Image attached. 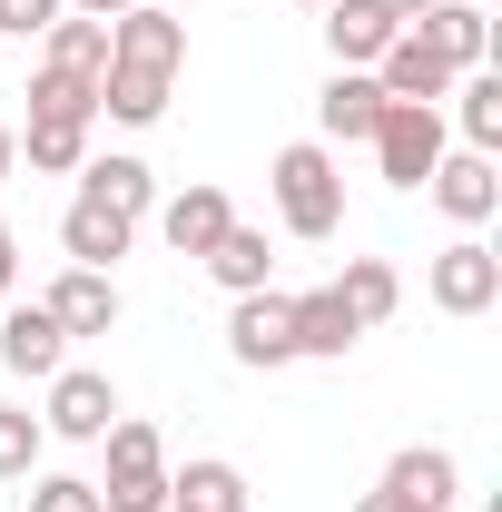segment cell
I'll list each match as a JSON object with an SVG mask.
<instances>
[{"instance_id":"31","label":"cell","mask_w":502,"mask_h":512,"mask_svg":"<svg viewBox=\"0 0 502 512\" xmlns=\"http://www.w3.org/2000/svg\"><path fill=\"white\" fill-rule=\"evenodd\" d=\"M10 286H20V237L0 227V296H10Z\"/></svg>"},{"instance_id":"30","label":"cell","mask_w":502,"mask_h":512,"mask_svg":"<svg viewBox=\"0 0 502 512\" xmlns=\"http://www.w3.org/2000/svg\"><path fill=\"white\" fill-rule=\"evenodd\" d=\"M69 20H119V10H138V0H60Z\"/></svg>"},{"instance_id":"27","label":"cell","mask_w":502,"mask_h":512,"mask_svg":"<svg viewBox=\"0 0 502 512\" xmlns=\"http://www.w3.org/2000/svg\"><path fill=\"white\" fill-rule=\"evenodd\" d=\"M40 414H20V404H0V483H30V463H40Z\"/></svg>"},{"instance_id":"10","label":"cell","mask_w":502,"mask_h":512,"mask_svg":"<svg viewBox=\"0 0 502 512\" xmlns=\"http://www.w3.org/2000/svg\"><path fill=\"white\" fill-rule=\"evenodd\" d=\"M453 79H463V69H443L414 30H394V50L375 60V89H384V99H414V109H443V99H453Z\"/></svg>"},{"instance_id":"12","label":"cell","mask_w":502,"mask_h":512,"mask_svg":"<svg viewBox=\"0 0 502 512\" xmlns=\"http://www.w3.org/2000/svg\"><path fill=\"white\" fill-rule=\"evenodd\" d=\"M128 237H138V217H119V207H99V197H69V217H60V247H69V266H119L128 256Z\"/></svg>"},{"instance_id":"25","label":"cell","mask_w":502,"mask_h":512,"mask_svg":"<svg viewBox=\"0 0 502 512\" xmlns=\"http://www.w3.org/2000/svg\"><path fill=\"white\" fill-rule=\"evenodd\" d=\"M89 158V119H30V168L40 178H69Z\"/></svg>"},{"instance_id":"28","label":"cell","mask_w":502,"mask_h":512,"mask_svg":"<svg viewBox=\"0 0 502 512\" xmlns=\"http://www.w3.org/2000/svg\"><path fill=\"white\" fill-rule=\"evenodd\" d=\"M30 512H99V483H79V473H50V483H30Z\"/></svg>"},{"instance_id":"8","label":"cell","mask_w":502,"mask_h":512,"mask_svg":"<svg viewBox=\"0 0 502 512\" xmlns=\"http://www.w3.org/2000/svg\"><path fill=\"white\" fill-rule=\"evenodd\" d=\"M404 30H414L443 69H483V60H493V10H483V0H434V10L404 20Z\"/></svg>"},{"instance_id":"24","label":"cell","mask_w":502,"mask_h":512,"mask_svg":"<svg viewBox=\"0 0 502 512\" xmlns=\"http://www.w3.org/2000/svg\"><path fill=\"white\" fill-rule=\"evenodd\" d=\"M453 119H463V138H473L483 158L502 148V79L493 69H463V79H453Z\"/></svg>"},{"instance_id":"7","label":"cell","mask_w":502,"mask_h":512,"mask_svg":"<svg viewBox=\"0 0 502 512\" xmlns=\"http://www.w3.org/2000/svg\"><path fill=\"white\" fill-rule=\"evenodd\" d=\"M424 286H434L443 316H483V306L502 296V256L483 247V237H453V247L434 256V276H424Z\"/></svg>"},{"instance_id":"11","label":"cell","mask_w":502,"mask_h":512,"mask_svg":"<svg viewBox=\"0 0 502 512\" xmlns=\"http://www.w3.org/2000/svg\"><path fill=\"white\" fill-rule=\"evenodd\" d=\"M0 365H10V375H60L69 365V335H60V316H50V306H10V316H0Z\"/></svg>"},{"instance_id":"34","label":"cell","mask_w":502,"mask_h":512,"mask_svg":"<svg viewBox=\"0 0 502 512\" xmlns=\"http://www.w3.org/2000/svg\"><path fill=\"white\" fill-rule=\"evenodd\" d=\"M10 158H20V138H10V128H0V178H10Z\"/></svg>"},{"instance_id":"20","label":"cell","mask_w":502,"mask_h":512,"mask_svg":"<svg viewBox=\"0 0 502 512\" xmlns=\"http://www.w3.org/2000/svg\"><path fill=\"white\" fill-rule=\"evenodd\" d=\"M79 178H89L79 197H99V207H119V217H148V207H158V178H148L138 158H79Z\"/></svg>"},{"instance_id":"4","label":"cell","mask_w":502,"mask_h":512,"mask_svg":"<svg viewBox=\"0 0 502 512\" xmlns=\"http://www.w3.org/2000/svg\"><path fill=\"white\" fill-rule=\"evenodd\" d=\"M119 424V384L99 375V365H60L50 375V414H40V434H60V444H99Z\"/></svg>"},{"instance_id":"6","label":"cell","mask_w":502,"mask_h":512,"mask_svg":"<svg viewBox=\"0 0 502 512\" xmlns=\"http://www.w3.org/2000/svg\"><path fill=\"white\" fill-rule=\"evenodd\" d=\"M227 355H237V365H296V296H276V286L237 296V316H227Z\"/></svg>"},{"instance_id":"26","label":"cell","mask_w":502,"mask_h":512,"mask_svg":"<svg viewBox=\"0 0 502 512\" xmlns=\"http://www.w3.org/2000/svg\"><path fill=\"white\" fill-rule=\"evenodd\" d=\"M30 119H99V79L40 69V79H30Z\"/></svg>"},{"instance_id":"13","label":"cell","mask_w":502,"mask_h":512,"mask_svg":"<svg viewBox=\"0 0 502 512\" xmlns=\"http://www.w3.org/2000/svg\"><path fill=\"white\" fill-rule=\"evenodd\" d=\"M375 119H384L375 69H335V79H325V99H315V128H325V148H345V138H375Z\"/></svg>"},{"instance_id":"18","label":"cell","mask_w":502,"mask_h":512,"mask_svg":"<svg viewBox=\"0 0 502 512\" xmlns=\"http://www.w3.org/2000/svg\"><path fill=\"white\" fill-rule=\"evenodd\" d=\"M197 266H207V276H217L227 296H256V286L276 276V247H266V227H227V237L197 256Z\"/></svg>"},{"instance_id":"23","label":"cell","mask_w":502,"mask_h":512,"mask_svg":"<svg viewBox=\"0 0 502 512\" xmlns=\"http://www.w3.org/2000/svg\"><path fill=\"white\" fill-rule=\"evenodd\" d=\"M168 493H178V503H197V512H247V503H256L247 473H237V463H217V453H207V463H188V473H168Z\"/></svg>"},{"instance_id":"2","label":"cell","mask_w":502,"mask_h":512,"mask_svg":"<svg viewBox=\"0 0 502 512\" xmlns=\"http://www.w3.org/2000/svg\"><path fill=\"white\" fill-rule=\"evenodd\" d=\"M266 188H276V217H286V237H335V227H345V178H335V148H325V138H296V148H276Z\"/></svg>"},{"instance_id":"17","label":"cell","mask_w":502,"mask_h":512,"mask_svg":"<svg viewBox=\"0 0 502 512\" xmlns=\"http://www.w3.org/2000/svg\"><path fill=\"white\" fill-rule=\"evenodd\" d=\"M453 483H463V473H453V453H443V444H404L394 463H384V493H404L414 512H443V503H453Z\"/></svg>"},{"instance_id":"32","label":"cell","mask_w":502,"mask_h":512,"mask_svg":"<svg viewBox=\"0 0 502 512\" xmlns=\"http://www.w3.org/2000/svg\"><path fill=\"white\" fill-rule=\"evenodd\" d=\"M384 20H424V10H434V0H375Z\"/></svg>"},{"instance_id":"15","label":"cell","mask_w":502,"mask_h":512,"mask_svg":"<svg viewBox=\"0 0 502 512\" xmlns=\"http://www.w3.org/2000/svg\"><path fill=\"white\" fill-rule=\"evenodd\" d=\"M40 306L60 316V335H109V325H119V276H99V266H69Z\"/></svg>"},{"instance_id":"36","label":"cell","mask_w":502,"mask_h":512,"mask_svg":"<svg viewBox=\"0 0 502 512\" xmlns=\"http://www.w3.org/2000/svg\"><path fill=\"white\" fill-rule=\"evenodd\" d=\"M306 10H325V0H306Z\"/></svg>"},{"instance_id":"19","label":"cell","mask_w":502,"mask_h":512,"mask_svg":"<svg viewBox=\"0 0 502 512\" xmlns=\"http://www.w3.org/2000/svg\"><path fill=\"white\" fill-rule=\"evenodd\" d=\"M335 296H345V316L355 325H384L404 306V276L384 266V256H345V276H335Z\"/></svg>"},{"instance_id":"22","label":"cell","mask_w":502,"mask_h":512,"mask_svg":"<svg viewBox=\"0 0 502 512\" xmlns=\"http://www.w3.org/2000/svg\"><path fill=\"white\" fill-rule=\"evenodd\" d=\"M40 40H50L40 69H69V79H99V69H109V20H69V10H60Z\"/></svg>"},{"instance_id":"14","label":"cell","mask_w":502,"mask_h":512,"mask_svg":"<svg viewBox=\"0 0 502 512\" xmlns=\"http://www.w3.org/2000/svg\"><path fill=\"white\" fill-rule=\"evenodd\" d=\"M394 30L404 20H384L375 0H325V50H335V69H375L394 50Z\"/></svg>"},{"instance_id":"29","label":"cell","mask_w":502,"mask_h":512,"mask_svg":"<svg viewBox=\"0 0 502 512\" xmlns=\"http://www.w3.org/2000/svg\"><path fill=\"white\" fill-rule=\"evenodd\" d=\"M50 20H60V0H0V30H10V40H40Z\"/></svg>"},{"instance_id":"1","label":"cell","mask_w":502,"mask_h":512,"mask_svg":"<svg viewBox=\"0 0 502 512\" xmlns=\"http://www.w3.org/2000/svg\"><path fill=\"white\" fill-rule=\"evenodd\" d=\"M178 69H188V20L138 0L109 20V69H99V109L119 128H158L168 99H178Z\"/></svg>"},{"instance_id":"33","label":"cell","mask_w":502,"mask_h":512,"mask_svg":"<svg viewBox=\"0 0 502 512\" xmlns=\"http://www.w3.org/2000/svg\"><path fill=\"white\" fill-rule=\"evenodd\" d=\"M355 512H414V503H404V493H365Z\"/></svg>"},{"instance_id":"3","label":"cell","mask_w":502,"mask_h":512,"mask_svg":"<svg viewBox=\"0 0 502 512\" xmlns=\"http://www.w3.org/2000/svg\"><path fill=\"white\" fill-rule=\"evenodd\" d=\"M99 444H109V483H99V512H168V444H158V424L119 414Z\"/></svg>"},{"instance_id":"16","label":"cell","mask_w":502,"mask_h":512,"mask_svg":"<svg viewBox=\"0 0 502 512\" xmlns=\"http://www.w3.org/2000/svg\"><path fill=\"white\" fill-rule=\"evenodd\" d=\"M227 227H237V207H227V188H178L168 207H158V237H168L178 256H207L217 237H227Z\"/></svg>"},{"instance_id":"21","label":"cell","mask_w":502,"mask_h":512,"mask_svg":"<svg viewBox=\"0 0 502 512\" xmlns=\"http://www.w3.org/2000/svg\"><path fill=\"white\" fill-rule=\"evenodd\" d=\"M365 325L345 316V296L335 286H315V296H296V355H345Z\"/></svg>"},{"instance_id":"9","label":"cell","mask_w":502,"mask_h":512,"mask_svg":"<svg viewBox=\"0 0 502 512\" xmlns=\"http://www.w3.org/2000/svg\"><path fill=\"white\" fill-rule=\"evenodd\" d=\"M424 188H434V207L453 217V227H483V217L502 207V168L483 158V148H463V158H434Z\"/></svg>"},{"instance_id":"5","label":"cell","mask_w":502,"mask_h":512,"mask_svg":"<svg viewBox=\"0 0 502 512\" xmlns=\"http://www.w3.org/2000/svg\"><path fill=\"white\" fill-rule=\"evenodd\" d=\"M375 158H384V178H394V188H424V178H434V158H443V109L384 99V119H375Z\"/></svg>"},{"instance_id":"35","label":"cell","mask_w":502,"mask_h":512,"mask_svg":"<svg viewBox=\"0 0 502 512\" xmlns=\"http://www.w3.org/2000/svg\"><path fill=\"white\" fill-rule=\"evenodd\" d=\"M168 512H197V503H178V493H168Z\"/></svg>"}]
</instances>
